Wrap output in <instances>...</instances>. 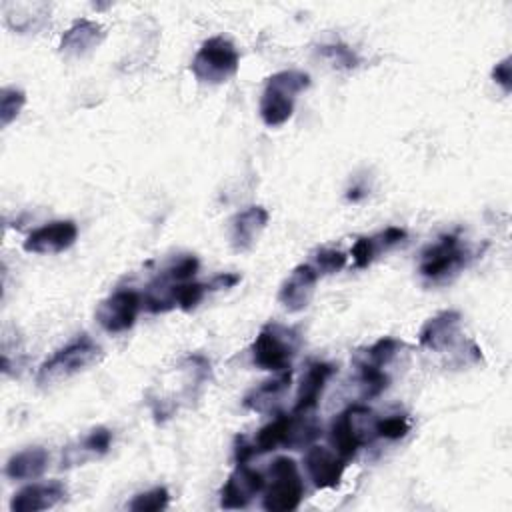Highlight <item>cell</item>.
<instances>
[{"mask_svg":"<svg viewBox=\"0 0 512 512\" xmlns=\"http://www.w3.org/2000/svg\"><path fill=\"white\" fill-rule=\"evenodd\" d=\"M320 54H324L326 58H330V62H336V66L342 68H354L358 58L356 54L342 44H330V46H320Z\"/></svg>","mask_w":512,"mask_h":512,"instance_id":"obj_31","label":"cell"},{"mask_svg":"<svg viewBox=\"0 0 512 512\" xmlns=\"http://www.w3.org/2000/svg\"><path fill=\"white\" fill-rule=\"evenodd\" d=\"M312 266L318 274H336L346 266V254L336 248H320L312 256Z\"/></svg>","mask_w":512,"mask_h":512,"instance_id":"obj_29","label":"cell"},{"mask_svg":"<svg viewBox=\"0 0 512 512\" xmlns=\"http://www.w3.org/2000/svg\"><path fill=\"white\" fill-rule=\"evenodd\" d=\"M384 250L380 236H360L352 246V260L356 268H368L372 260Z\"/></svg>","mask_w":512,"mask_h":512,"instance_id":"obj_27","label":"cell"},{"mask_svg":"<svg viewBox=\"0 0 512 512\" xmlns=\"http://www.w3.org/2000/svg\"><path fill=\"white\" fill-rule=\"evenodd\" d=\"M100 358L102 348L88 334H80L40 364L36 372V384L40 388H52L88 370L90 366L100 362Z\"/></svg>","mask_w":512,"mask_h":512,"instance_id":"obj_1","label":"cell"},{"mask_svg":"<svg viewBox=\"0 0 512 512\" xmlns=\"http://www.w3.org/2000/svg\"><path fill=\"white\" fill-rule=\"evenodd\" d=\"M252 456H256L252 440H248L244 434L236 436V442H234V460H236V464H248L252 460Z\"/></svg>","mask_w":512,"mask_h":512,"instance_id":"obj_33","label":"cell"},{"mask_svg":"<svg viewBox=\"0 0 512 512\" xmlns=\"http://www.w3.org/2000/svg\"><path fill=\"white\" fill-rule=\"evenodd\" d=\"M304 468L314 488H338L344 476L346 462L326 446L312 444L304 454Z\"/></svg>","mask_w":512,"mask_h":512,"instance_id":"obj_11","label":"cell"},{"mask_svg":"<svg viewBox=\"0 0 512 512\" xmlns=\"http://www.w3.org/2000/svg\"><path fill=\"white\" fill-rule=\"evenodd\" d=\"M26 104L24 90L16 86H6L0 90V126L6 128L12 120L18 118L20 110Z\"/></svg>","mask_w":512,"mask_h":512,"instance_id":"obj_25","label":"cell"},{"mask_svg":"<svg viewBox=\"0 0 512 512\" xmlns=\"http://www.w3.org/2000/svg\"><path fill=\"white\" fill-rule=\"evenodd\" d=\"M304 498V482L294 458L278 456L268 470L262 506L268 512H290Z\"/></svg>","mask_w":512,"mask_h":512,"instance_id":"obj_5","label":"cell"},{"mask_svg":"<svg viewBox=\"0 0 512 512\" xmlns=\"http://www.w3.org/2000/svg\"><path fill=\"white\" fill-rule=\"evenodd\" d=\"M318 278L320 274L312 264H298L282 282L278 290V302L288 312L304 310L312 302Z\"/></svg>","mask_w":512,"mask_h":512,"instance_id":"obj_12","label":"cell"},{"mask_svg":"<svg viewBox=\"0 0 512 512\" xmlns=\"http://www.w3.org/2000/svg\"><path fill=\"white\" fill-rule=\"evenodd\" d=\"M290 380H292V370H282L278 372V376L264 380L260 386L252 388L246 396H244V406L248 410L260 412V414H268L272 410H276V406L282 402L284 394L290 388Z\"/></svg>","mask_w":512,"mask_h":512,"instance_id":"obj_19","label":"cell"},{"mask_svg":"<svg viewBox=\"0 0 512 512\" xmlns=\"http://www.w3.org/2000/svg\"><path fill=\"white\" fill-rule=\"evenodd\" d=\"M264 486L266 478L262 472L250 468L248 464H236L220 490V506L224 510L246 508L260 492H264Z\"/></svg>","mask_w":512,"mask_h":512,"instance_id":"obj_9","label":"cell"},{"mask_svg":"<svg viewBox=\"0 0 512 512\" xmlns=\"http://www.w3.org/2000/svg\"><path fill=\"white\" fill-rule=\"evenodd\" d=\"M460 322H462V316L456 310H442L430 316L418 332L420 346L436 352L448 348L460 332Z\"/></svg>","mask_w":512,"mask_h":512,"instance_id":"obj_16","label":"cell"},{"mask_svg":"<svg viewBox=\"0 0 512 512\" xmlns=\"http://www.w3.org/2000/svg\"><path fill=\"white\" fill-rule=\"evenodd\" d=\"M68 496L66 486L60 480L32 482L18 492H14L10 500L12 512H40L58 506Z\"/></svg>","mask_w":512,"mask_h":512,"instance_id":"obj_13","label":"cell"},{"mask_svg":"<svg viewBox=\"0 0 512 512\" xmlns=\"http://www.w3.org/2000/svg\"><path fill=\"white\" fill-rule=\"evenodd\" d=\"M410 432V422L404 414H392L386 418H378L376 436L386 440H400Z\"/></svg>","mask_w":512,"mask_h":512,"instance_id":"obj_30","label":"cell"},{"mask_svg":"<svg viewBox=\"0 0 512 512\" xmlns=\"http://www.w3.org/2000/svg\"><path fill=\"white\" fill-rule=\"evenodd\" d=\"M356 368H358V386H360L362 400L376 398L386 390L388 376H386L384 368H376V366L362 364V362H356Z\"/></svg>","mask_w":512,"mask_h":512,"instance_id":"obj_23","label":"cell"},{"mask_svg":"<svg viewBox=\"0 0 512 512\" xmlns=\"http://www.w3.org/2000/svg\"><path fill=\"white\" fill-rule=\"evenodd\" d=\"M238 282H240V276H238V274H228V272H224V274L216 276V278L210 282V286H212V290H216V288H232V286H236Z\"/></svg>","mask_w":512,"mask_h":512,"instance_id":"obj_34","label":"cell"},{"mask_svg":"<svg viewBox=\"0 0 512 512\" xmlns=\"http://www.w3.org/2000/svg\"><path fill=\"white\" fill-rule=\"evenodd\" d=\"M78 238V226L74 220H52L32 230L22 248L30 254H60L68 250Z\"/></svg>","mask_w":512,"mask_h":512,"instance_id":"obj_10","label":"cell"},{"mask_svg":"<svg viewBox=\"0 0 512 512\" xmlns=\"http://www.w3.org/2000/svg\"><path fill=\"white\" fill-rule=\"evenodd\" d=\"M466 248L454 234H446L438 238V242L426 246L420 254V274L430 282H442L450 276L458 274V270L466 264Z\"/></svg>","mask_w":512,"mask_h":512,"instance_id":"obj_7","label":"cell"},{"mask_svg":"<svg viewBox=\"0 0 512 512\" xmlns=\"http://www.w3.org/2000/svg\"><path fill=\"white\" fill-rule=\"evenodd\" d=\"M110 446H112V432L108 428H104V426L92 428L82 440H78L76 444L68 446L62 452L60 466L62 468L80 466V464H84L88 460L104 456L110 450Z\"/></svg>","mask_w":512,"mask_h":512,"instance_id":"obj_18","label":"cell"},{"mask_svg":"<svg viewBox=\"0 0 512 512\" xmlns=\"http://www.w3.org/2000/svg\"><path fill=\"white\" fill-rule=\"evenodd\" d=\"M198 268H200V262L194 254H182L178 258H174L158 276H162L164 280H168L172 284H184L196 276Z\"/></svg>","mask_w":512,"mask_h":512,"instance_id":"obj_24","label":"cell"},{"mask_svg":"<svg viewBox=\"0 0 512 512\" xmlns=\"http://www.w3.org/2000/svg\"><path fill=\"white\" fill-rule=\"evenodd\" d=\"M300 334L296 328L268 322L260 328L252 342V362L268 372H282L292 368V360L300 348Z\"/></svg>","mask_w":512,"mask_h":512,"instance_id":"obj_4","label":"cell"},{"mask_svg":"<svg viewBox=\"0 0 512 512\" xmlns=\"http://www.w3.org/2000/svg\"><path fill=\"white\" fill-rule=\"evenodd\" d=\"M290 426H292V414H282L278 412L276 418L272 422H268L266 426H262L252 444L256 454H266L272 450H278L280 446L288 448V440H290Z\"/></svg>","mask_w":512,"mask_h":512,"instance_id":"obj_21","label":"cell"},{"mask_svg":"<svg viewBox=\"0 0 512 512\" xmlns=\"http://www.w3.org/2000/svg\"><path fill=\"white\" fill-rule=\"evenodd\" d=\"M142 296L136 290L120 288L106 296L96 308V322L108 334H122L136 324Z\"/></svg>","mask_w":512,"mask_h":512,"instance_id":"obj_8","label":"cell"},{"mask_svg":"<svg viewBox=\"0 0 512 512\" xmlns=\"http://www.w3.org/2000/svg\"><path fill=\"white\" fill-rule=\"evenodd\" d=\"M240 66L236 46L224 36L204 40L190 62V70L202 84H222L230 80Z\"/></svg>","mask_w":512,"mask_h":512,"instance_id":"obj_6","label":"cell"},{"mask_svg":"<svg viewBox=\"0 0 512 512\" xmlns=\"http://www.w3.org/2000/svg\"><path fill=\"white\" fill-rule=\"evenodd\" d=\"M106 32L104 28L88 18H78L60 38V52L68 58H82L100 46Z\"/></svg>","mask_w":512,"mask_h":512,"instance_id":"obj_17","label":"cell"},{"mask_svg":"<svg viewBox=\"0 0 512 512\" xmlns=\"http://www.w3.org/2000/svg\"><path fill=\"white\" fill-rule=\"evenodd\" d=\"M492 80L508 94L512 90V72H510V56L502 58L500 62H496V66L492 68Z\"/></svg>","mask_w":512,"mask_h":512,"instance_id":"obj_32","label":"cell"},{"mask_svg":"<svg viewBox=\"0 0 512 512\" xmlns=\"http://www.w3.org/2000/svg\"><path fill=\"white\" fill-rule=\"evenodd\" d=\"M310 86V76L302 70H280L272 74L262 90L260 118L268 128L286 124L294 114V102Z\"/></svg>","mask_w":512,"mask_h":512,"instance_id":"obj_3","label":"cell"},{"mask_svg":"<svg viewBox=\"0 0 512 512\" xmlns=\"http://www.w3.org/2000/svg\"><path fill=\"white\" fill-rule=\"evenodd\" d=\"M46 468H48V452L42 446H30L10 456L4 472L12 480H34L42 476Z\"/></svg>","mask_w":512,"mask_h":512,"instance_id":"obj_20","label":"cell"},{"mask_svg":"<svg viewBox=\"0 0 512 512\" xmlns=\"http://www.w3.org/2000/svg\"><path fill=\"white\" fill-rule=\"evenodd\" d=\"M336 374V366L334 364H328V362H310L302 380H300V386H298V394H296V404H294V414H310L320 398H322V392L328 384V380Z\"/></svg>","mask_w":512,"mask_h":512,"instance_id":"obj_14","label":"cell"},{"mask_svg":"<svg viewBox=\"0 0 512 512\" xmlns=\"http://www.w3.org/2000/svg\"><path fill=\"white\" fill-rule=\"evenodd\" d=\"M376 422L378 416L372 408L364 404H350L344 408L330 424L328 440L334 446V452L348 464L356 458L358 450L370 442H374L376 436Z\"/></svg>","mask_w":512,"mask_h":512,"instance_id":"obj_2","label":"cell"},{"mask_svg":"<svg viewBox=\"0 0 512 512\" xmlns=\"http://www.w3.org/2000/svg\"><path fill=\"white\" fill-rule=\"evenodd\" d=\"M402 342L398 338H392V336H384L380 340H376L370 348H366L356 362H362V364H370V366H376V368H386L394 358L396 354L402 350Z\"/></svg>","mask_w":512,"mask_h":512,"instance_id":"obj_22","label":"cell"},{"mask_svg":"<svg viewBox=\"0 0 512 512\" xmlns=\"http://www.w3.org/2000/svg\"><path fill=\"white\" fill-rule=\"evenodd\" d=\"M168 502H170L168 490L164 486H156L152 490L136 494L130 500L128 508L132 512H160V510H164L168 506Z\"/></svg>","mask_w":512,"mask_h":512,"instance_id":"obj_26","label":"cell"},{"mask_svg":"<svg viewBox=\"0 0 512 512\" xmlns=\"http://www.w3.org/2000/svg\"><path fill=\"white\" fill-rule=\"evenodd\" d=\"M208 290H212L210 284H202V282H194V280L184 282L176 288V306L190 312L204 300Z\"/></svg>","mask_w":512,"mask_h":512,"instance_id":"obj_28","label":"cell"},{"mask_svg":"<svg viewBox=\"0 0 512 512\" xmlns=\"http://www.w3.org/2000/svg\"><path fill=\"white\" fill-rule=\"evenodd\" d=\"M362 196V190L360 188H350L348 190V200H358Z\"/></svg>","mask_w":512,"mask_h":512,"instance_id":"obj_35","label":"cell"},{"mask_svg":"<svg viewBox=\"0 0 512 512\" xmlns=\"http://www.w3.org/2000/svg\"><path fill=\"white\" fill-rule=\"evenodd\" d=\"M268 224V210L262 206H248L240 210L230 222V244L238 252H248L256 246L260 234Z\"/></svg>","mask_w":512,"mask_h":512,"instance_id":"obj_15","label":"cell"}]
</instances>
